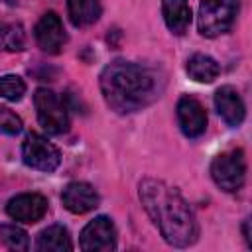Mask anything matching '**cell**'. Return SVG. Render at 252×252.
<instances>
[{
    "label": "cell",
    "mask_w": 252,
    "mask_h": 252,
    "mask_svg": "<svg viewBox=\"0 0 252 252\" xmlns=\"http://www.w3.org/2000/svg\"><path fill=\"white\" fill-rule=\"evenodd\" d=\"M100 91L112 110L130 114L150 106L159 98V93L163 91V79L156 69L116 59L102 69Z\"/></svg>",
    "instance_id": "6da1fadb"
},
{
    "label": "cell",
    "mask_w": 252,
    "mask_h": 252,
    "mask_svg": "<svg viewBox=\"0 0 252 252\" xmlns=\"http://www.w3.org/2000/svg\"><path fill=\"white\" fill-rule=\"evenodd\" d=\"M140 199L167 244L185 248L197 240L195 215L177 189L159 179H144L140 183Z\"/></svg>",
    "instance_id": "7a4b0ae2"
},
{
    "label": "cell",
    "mask_w": 252,
    "mask_h": 252,
    "mask_svg": "<svg viewBox=\"0 0 252 252\" xmlns=\"http://www.w3.org/2000/svg\"><path fill=\"white\" fill-rule=\"evenodd\" d=\"M238 2L236 0H201L197 14L199 33L205 37H217L228 32L236 20Z\"/></svg>",
    "instance_id": "3957f363"
},
{
    "label": "cell",
    "mask_w": 252,
    "mask_h": 252,
    "mask_svg": "<svg viewBox=\"0 0 252 252\" xmlns=\"http://www.w3.org/2000/svg\"><path fill=\"white\" fill-rule=\"evenodd\" d=\"M33 104L41 128L49 134H63L69 128V110L61 96L49 89H37L33 94Z\"/></svg>",
    "instance_id": "277c9868"
},
{
    "label": "cell",
    "mask_w": 252,
    "mask_h": 252,
    "mask_svg": "<svg viewBox=\"0 0 252 252\" xmlns=\"http://www.w3.org/2000/svg\"><path fill=\"white\" fill-rule=\"evenodd\" d=\"M213 181L224 191H238L246 179V159L242 150H230L217 156L211 163Z\"/></svg>",
    "instance_id": "5b68a950"
},
{
    "label": "cell",
    "mask_w": 252,
    "mask_h": 252,
    "mask_svg": "<svg viewBox=\"0 0 252 252\" xmlns=\"http://www.w3.org/2000/svg\"><path fill=\"white\" fill-rule=\"evenodd\" d=\"M24 163L37 171H55L61 163V152L43 136L28 134L22 144Z\"/></svg>",
    "instance_id": "8992f818"
},
{
    "label": "cell",
    "mask_w": 252,
    "mask_h": 252,
    "mask_svg": "<svg viewBox=\"0 0 252 252\" xmlns=\"http://www.w3.org/2000/svg\"><path fill=\"white\" fill-rule=\"evenodd\" d=\"M79 246L85 252H110L116 248V228L108 217L93 219L83 230L79 238Z\"/></svg>",
    "instance_id": "52a82bcc"
},
{
    "label": "cell",
    "mask_w": 252,
    "mask_h": 252,
    "mask_svg": "<svg viewBox=\"0 0 252 252\" xmlns=\"http://www.w3.org/2000/svg\"><path fill=\"white\" fill-rule=\"evenodd\" d=\"M6 213L20 222H37L47 213V199L39 193H22L8 201Z\"/></svg>",
    "instance_id": "ba28073f"
},
{
    "label": "cell",
    "mask_w": 252,
    "mask_h": 252,
    "mask_svg": "<svg viewBox=\"0 0 252 252\" xmlns=\"http://www.w3.org/2000/svg\"><path fill=\"white\" fill-rule=\"evenodd\" d=\"M179 128L187 138H199L207 128V114L203 104L193 96H181L177 102Z\"/></svg>",
    "instance_id": "9c48e42d"
},
{
    "label": "cell",
    "mask_w": 252,
    "mask_h": 252,
    "mask_svg": "<svg viewBox=\"0 0 252 252\" xmlns=\"http://www.w3.org/2000/svg\"><path fill=\"white\" fill-rule=\"evenodd\" d=\"M67 35L61 24V18L55 12H47L35 26V41L45 53H59Z\"/></svg>",
    "instance_id": "30bf717a"
},
{
    "label": "cell",
    "mask_w": 252,
    "mask_h": 252,
    "mask_svg": "<svg viewBox=\"0 0 252 252\" xmlns=\"http://www.w3.org/2000/svg\"><path fill=\"white\" fill-rule=\"evenodd\" d=\"M61 201L67 211H71L75 215H83V213H89L94 207H98V193L94 191L93 185H89L85 181H73L63 189Z\"/></svg>",
    "instance_id": "8fae6325"
},
{
    "label": "cell",
    "mask_w": 252,
    "mask_h": 252,
    "mask_svg": "<svg viewBox=\"0 0 252 252\" xmlns=\"http://www.w3.org/2000/svg\"><path fill=\"white\" fill-rule=\"evenodd\" d=\"M215 108H217L219 116L232 128L240 126L244 120V114H246V108H244L240 94L236 93L234 87H228V85L220 87L215 93Z\"/></svg>",
    "instance_id": "7c38bea8"
},
{
    "label": "cell",
    "mask_w": 252,
    "mask_h": 252,
    "mask_svg": "<svg viewBox=\"0 0 252 252\" xmlns=\"http://www.w3.org/2000/svg\"><path fill=\"white\" fill-rule=\"evenodd\" d=\"M161 12H163V20L165 26L181 35L187 32L189 24H191V6L189 0H163L161 2Z\"/></svg>",
    "instance_id": "4fadbf2b"
},
{
    "label": "cell",
    "mask_w": 252,
    "mask_h": 252,
    "mask_svg": "<svg viewBox=\"0 0 252 252\" xmlns=\"http://www.w3.org/2000/svg\"><path fill=\"white\" fill-rule=\"evenodd\" d=\"M73 248L71 236L65 226L61 224H51L43 228L35 240V250L37 252H69Z\"/></svg>",
    "instance_id": "5bb4252c"
},
{
    "label": "cell",
    "mask_w": 252,
    "mask_h": 252,
    "mask_svg": "<svg viewBox=\"0 0 252 252\" xmlns=\"http://www.w3.org/2000/svg\"><path fill=\"white\" fill-rule=\"evenodd\" d=\"M100 0H67L69 20L75 28H85L100 18Z\"/></svg>",
    "instance_id": "9a60e30c"
},
{
    "label": "cell",
    "mask_w": 252,
    "mask_h": 252,
    "mask_svg": "<svg viewBox=\"0 0 252 252\" xmlns=\"http://www.w3.org/2000/svg\"><path fill=\"white\" fill-rule=\"evenodd\" d=\"M187 73L193 81L197 83H213L219 73H220V67L219 63L211 57V55H205V53H195L193 57H189L187 61Z\"/></svg>",
    "instance_id": "2e32d148"
},
{
    "label": "cell",
    "mask_w": 252,
    "mask_h": 252,
    "mask_svg": "<svg viewBox=\"0 0 252 252\" xmlns=\"http://www.w3.org/2000/svg\"><path fill=\"white\" fill-rule=\"evenodd\" d=\"M26 47V33L20 24H4L0 26V49L2 51H22Z\"/></svg>",
    "instance_id": "e0dca14e"
},
{
    "label": "cell",
    "mask_w": 252,
    "mask_h": 252,
    "mask_svg": "<svg viewBox=\"0 0 252 252\" xmlns=\"http://www.w3.org/2000/svg\"><path fill=\"white\" fill-rule=\"evenodd\" d=\"M0 236H2V242L10 248V250H16V252H24L28 250L30 246V238H28V232L16 224H2L0 226Z\"/></svg>",
    "instance_id": "ac0fdd59"
},
{
    "label": "cell",
    "mask_w": 252,
    "mask_h": 252,
    "mask_svg": "<svg viewBox=\"0 0 252 252\" xmlns=\"http://www.w3.org/2000/svg\"><path fill=\"white\" fill-rule=\"evenodd\" d=\"M26 93V83L18 75L0 77V96L6 100H20Z\"/></svg>",
    "instance_id": "d6986e66"
},
{
    "label": "cell",
    "mask_w": 252,
    "mask_h": 252,
    "mask_svg": "<svg viewBox=\"0 0 252 252\" xmlns=\"http://www.w3.org/2000/svg\"><path fill=\"white\" fill-rule=\"evenodd\" d=\"M22 130V120L20 116H16L10 108L0 106V134H8L14 136Z\"/></svg>",
    "instance_id": "ffe728a7"
}]
</instances>
